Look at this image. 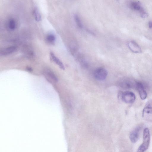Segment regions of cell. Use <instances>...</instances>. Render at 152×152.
Returning a JSON list of instances; mask_svg holds the SVG:
<instances>
[{"mask_svg":"<svg viewBox=\"0 0 152 152\" xmlns=\"http://www.w3.org/2000/svg\"><path fill=\"white\" fill-rule=\"evenodd\" d=\"M107 75V72L106 69L103 68H99L94 71V75L97 80H104L105 79Z\"/></svg>","mask_w":152,"mask_h":152,"instance_id":"obj_5","label":"cell"},{"mask_svg":"<svg viewBox=\"0 0 152 152\" xmlns=\"http://www.w3.org/2000/svg\"><path fill=\"white\" fill-rule=\"evenodd\" d=\"M33 14L35 20L39 22L41 20V16L40 13L37 8H35L33 10Z\"/></svg>","mask_w":152,"mask_h":152,"instance_id":"obj_14","label":"cell"},{"mask_svg":"<svg viewBox=\"0 0 152 152\" xmlns=\"http://www.w3.org/2000/svg\"><path fill=\"white\" fill-rule=\"evenodd\" d=\"M143 137V143L139 147L136 152H144L149 146L150 134L149 130L148 128L144 129Z\"/></svg>","mask_w":152,"mask_h":152,"instance_id":"obj_1","label":"cell"},{"mask_svg":"<svg viewBox=\"0 0 152 152\" xmlns=\"http://www.w3.org/2000/svg\"><path fill=\"white\" fill-rule=\"evenodd\" d=\"M120 94L122 100L127 103H132L135 99V96L132 92L127 91Z\"/></svg>","mask_w":152,"mask_h":152,"instance_id":"obj_4","label":"cell"},{"mask_svg":"<svg viewBox=\"0 0 152 152\" xmlns=\"http://www.w3.org/2000/svg\"><path fill=\"white\" fill-rule=\"evenodd\" d=\"M142 127V125H139L130 133L129 137L132 143H135L137 141Z\"/></svg>","mask_w":152,"mask_h":152,"instance_id":"obj_6","label":"cell"},{"mask_svg":"<svg viewBox=\"0 0 152 152\" xmlns=\"http://www.w3.org/2000/svg\"><path fill=\"white\" fill-rule=\"evenodd\" d=\"M50 57L51 60L57 64L59 67L63 70H64L65 67L62 62L58 58L53 52L50 53Z\"/></svg>","mask_w":152,"mask_h":152,"instance_id":"obj_11","label":"cell"},{"mask_svg":"<svg viewBox=\"0 0 152 152\" xmlns=\"http://www.w3.org/2000/svg\"><path fill=\"white\" fill-rule=\"evenodd\" d=\"M74 17L75 20L77 25L79 28H82L83 26V24L79 17L77 15H75Z\"/></svg>","mask_w":152,"mask_h":152,"instance_id":"obj_16","label":"cell"},{"mask_svg":"<svg viewBox=\"0 0 152 152\" xmlns=\"http://www.w3.org/2000/svg\"><path fill=\"white\" fill-rule=\"evenodd\" d=\"M137 82L132 79H126L121 82L120 85L124 88L136 89Z\"/></svg>","mask_w":152,"mask_h":152,"instance_id":"obj_7","label":"cell"},{"mask_svg":"<svg viewBox=\"0 0 152 152\" xmlns=\"http://www.w3.org/2000/svg\"><path fill=\"white\" fill-rule=\"evenodd\" d=\"M46 74L52 80L54 81L57 82L58 79L52 71L49 70H47L45 71Z\"/></svg>","mask_w":152,"mask_h":152,"instance_id":"obj_15","label":"cell"},{"mask_svg":"<svg viewBox=\"0 0 152 152\" xmlns=\"http://www.w3.org/2000/svg\"><path fill=\"white\" fill-rule=\"evenodd\" d=\"M131 9L138 12L142 18H146L148 16V13L145 11L142 4L138 1H132L129 4Z\"/></svg>","mask_w":152,"mask_h":152,"instance_id":"obj_2","label":"cell"},{"mask_svg":"<svg viewBox=\"0 0 152 152\" xmlns=\"http://www.w3.org/2000/svg\"><path fill=\"white\" fill-rule=\"evenodd\" d=\"M16 48V46H11L2 48L0 50V55L2 56L9 55L14 52Z\"/></svg>","mask_w":152,"mask_h":152,"instance_id":"obj_10","label":"cell"},{"mask_svg":"<svg viewBox=\"0 0 152 152\" xmlns=\"http://www.w3.org/2000/svg\"><path fill=\"white\" fill-rule=\"evenodd\" d=\"M128 46L130 50L134 53H140L141 52L140 47L134 41H129L128 43Z\"/></svg>","mask_w":152,"mask_h":152,"instance_id":"obj_9","label":"cell"},{"mask_svg":"<svg viewBox=\"0 0 152 152\" xmlns=\"http://www.w3.org/2000/svg\"><path fill=\"white\" fill-rule=\"evenodd\" d=\"M46 39L49 43L50 44H53L56 41V37L54 34L50 33L47 35Z\"/></svg>","mask_w":152,"mask_h":152,"instance_id":"obj_13","label":"cell"},{"mask_svg":"<svg viewBox=\"0 0 152 152\" xmlns=\"http://www.w3.org/2000/svg\"><path fill=\"white\" fill-rule=\"evenodd\" d=\"M148 27L149 28H152V21H150L148 23Z\"/></svg>","mask_w":152,"mask_h":152,"instance_id":"obj_17","label":"cell"},{"mask_svg":"<svg viewBox=\"0 0 152 152\" xmlns=\"http://www.w3.org/2000/svg\"><path fill=\"white\" fill-rule=\"evenodd\" d=\"M136 89L138 91L141 99H145L147 96V93L143 84L140 82L137 81Z\"/></svg>","mask_w":152,"mask_h":152,"instance_id":"obj_8","label":"cell"},{"mask_svg":"<svg viewBox=\"0 0 152 152\" xmlns=\"http://www.w3.org/2000/svg\"><path fill=\"white\" fill-rule=\"evenodd\" d=\"M142 117L145 120L150 121L152 119V99L148 101L143 110Z\"/></svg>","mask_w":152,"mask_h":152,"instance_id":"obj_3","label":"cell"},{"mask_svg":"<svg viewBox=\"0 0 152 152\" xmlns=\"http://www.w3.org/2000/svg\"><path fill=\"white\" fill-rule=\"evenodd\" d=\"M16 24L15 20L13 18L9 19L7 23V28L10 30H14L16 27Z\"/></svg>","mask_w":152,"mask_h":152,"instance_id":"obj_12","label":"cell"}]
</instances>
